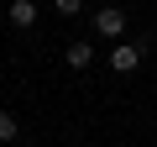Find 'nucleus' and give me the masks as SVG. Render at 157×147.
Returning a JSON list of instances; mask_svg holds the SVG:
<instances>
[{"instance_id": "1", "label": "nucleus", "mask_w": 157, "mask_h": 147, "mask_svg": "<svg viewBox=\"0 0 157 147\" xmlns=\"http://www.w3.org/2000/svg\"><path fill=\"white\" fill-rule=\"evenodd\" d=\"M121 32H126V11H121V6H100V11H94V37L115 42Z\"/></svg>"}, {"instance_id": "2", "label": "nucleus", "mask_w": 157, "mask_h": 147, "mask_svg": "<svg viewBox=\"0 0 157 147\" xmlns=\"http://www.w3.org/2000/svg\"><path fill=\"white\" fill-rule=\"evenodd\" d=\"M141 58H147V42H115V47H110V68H115V74H131Z\"/></svg>"}, {"instance_id": "3", "label": "nucleus", "mask_w": 157, "mask_h": 147, "mask_svg": "<svg viewBox=\"0 0 157 147\" xmlns=\"http://www.w3.org/2000/svg\"><path fill=\"white\" fill-rule=\"evenodd\" d=\"M11 26L16 32H32L37 26V0H11Z\"/></svg>"}, {"instance_id": "4", "label": "nucleus", "mask_w": 157, "mask_h": 147, "mask_svg": "<svg viewBox=\"0 0 157 147\" xmlns=\"http://www.w3.org/2000/svg\"><path fill=\"white\" fill-rule=\"evenodd\" d=\"M63 58H68V68H89L94 63V42H68Z\"/></svg>"}, {"instance_id": "5", "label": "nucleus", "mask_w": 157, "mask_h": 147, "mask_svg": "<svg viewBox=\"0 0 157 147\" xmlns=\"http://www.w3.org/2000/svg\"><path fill=\"white\" fill-rule=\"evenodd\" d=\"M16 131H21V126H16V116L0 105V142H16Z\"/></svg>"}, {"instance_id": "6", "label": "nucleus", "mask_w": 157, "mask_h": 147, "mask_svg": "<svg viewBox=\"0 0 157 147\" xmlns=\"http://www.w3.org/2000/svg\"><path fill=\"white\" fill-rule=\"evenodd\" d=\"M52 6H58V16H78V11H84V0H52Z\"/></svg>"}]
</instances>
